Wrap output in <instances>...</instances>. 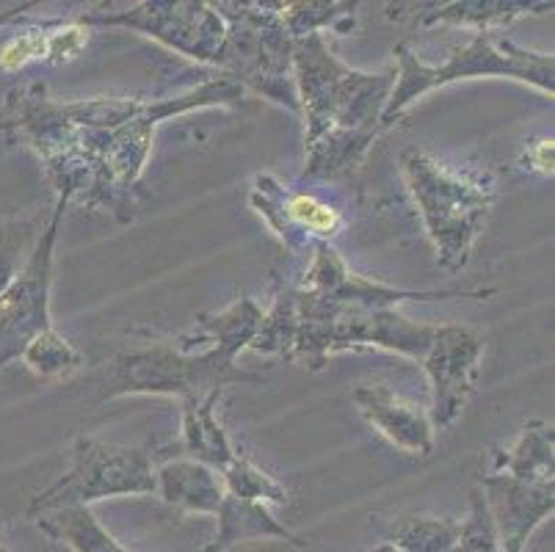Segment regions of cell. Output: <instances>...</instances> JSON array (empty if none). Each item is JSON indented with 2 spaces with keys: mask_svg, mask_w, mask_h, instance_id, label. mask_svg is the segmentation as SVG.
Wrapping results in <instances>:
<instances>
[{
  "mask_svg": "<svg viewBox=\"0 0 555 552\" xmlns=\"http://www.w3.org/2000/svg\"><path fill=\"white\" fill-rule=\"evenodd\" d=\"M48 213L31 210L23 216L0 219V296L12 285V280L25 266L31 255L34 243L39 241L42 230L48 227Z\"/></svg>",
  "mask_w": 555,
  "mask_h": 552,
  "instance_id": "cb8c5ba5",
  "label": "cell"
},
{
  "mask_svg": "<svg viewBox=\"0 0 555 552\" xmlns=\"http://www.w3.org/2000/svg\"><path fill=\"white\" fill-rule=\"evenodd\" d=\"M481 357L483 341L476 329L462 326V323L434 326L431 343L421 359L428 389H431L428 420L434 432H448L462 418L464 407L478 387Z\"/></svg>",
  "mask_w": 555,
  "mask_h": 552,
  "instance_id": "8fae6325",
  "label": "cell"
},
{
  "mask_svg": "<svg viewBox=\"0 0 555 552\" xmlns=\"http://www.w3.org/2000/svg\"><path fill=\"white\" fill-rule=\"evenodd\" d=\"M20 362L28 368L37 378H48V382H62L78 373L83 368V357L78 348L64 337L55 326L44 329L37 334L28 346H25Z\"/></svg>",
  "mask_w": 555,
  "mask_h": 552,
  "instance_id": "d4e9b609",
  "label": "cell"
},
{
  "mask_svg": "<svg viewBox=\"0 0 555 552\" xmlns=\"http://www.w3.org/2000/svg\"><path fill=\"white\" fill-rule=\"evenodd\" d=\"M396 84L387 100L382 128H392L398 119L426 98L428 91L446 89L459 80L476 78H506L531 86L544 98L555 94V55L542 50H528L506 37H498L494 30H478L464 48L453 50L440 64H428L409 44H396Z\"/></svg>",
  "mask_w": 555,
  "mask_h": 552,
  "instance_id": "5b68a950",
  "label": "cell"
},
{
  "mask_svg": "<svg viewBox=\"0 0 555 552\" xmlns=\"http://www.w3.org/2000/svg\"><path fill=\"white\" fill-rule=\"evenodd\" d=\"M371 552H398V550H396V547H392V544H387V541H382V544L373 547Z\"/></svg>",
  "mask_w": 555,
  "mask_h": 552,
  "instance_id": "1f68e13d",
  "label": "cell"
},
{
  "mask_svg": "<svg viewBox=\"0 0 555 552\" xmlns=\"http://www.w3.org/2000/svg\"><path fill=\"white\" fill-rule=\"evenodd\" d=\"M431 334L434 326L409 321L398 310L324 301L296 285H285L276 291L271 310L262 312L249 351L318 373L337 354L373 348L421 362Z\"/></svg>",
  "mask_w": 555,
  "mask_h": 552,
  "instance_id": "277c9868",
  "label": "cell"
},
{
  "mask_svg": "<svg viewBox=\"0 0 555 552\" xmlns=\"http://www.w3.org/2000/svg\"><path fill=\"white\" fill-rule=\"evenodd\" d=\"M453 552H501V541H498V534H494L492 516H489V509L483 503V495L478 486L470 492L467 519L459 523V539Z\"/></svg>",
  "mask_w": 555,
  "mask_h": 552,
  "instance_id": "83f0119b",
  "label": "cell"
},
{
  "mask_svg": "<svg viewBox=\"0 0 555 552\" xmlns=\"http://www.w3.org/2000/svg\"><path fill=\"white\" fill-rule=\"evenodd\" d=\"M417 25L421 28H437V25H451V28H473L498 30L512 25L514 20L528 17V14L553 12V0L542 3H519V0H453V3H428L423 7Z\"/></svg>",
  "mask_w": 555,
  "mask_h": 552,
  "instance_id": "d6986e66",
  "label": "cell"
},
{
  "mask_svg": "<svg viewBox=\"0 0 555 552\" xmlns=\"http://www.w3.org/2000/svg\"><path fill=\"white\" fill-rule=\"evenodd\" d=\"M221 395H208L205 401H183L180 403V439L175 448L180 450L178 459H191L214 473H224L232 459L241 453L238 445L232 442L224 425L216 418Z\"/></svg>",
  "mask_w": 555,
  "mask_h": 552,
  "instance_id": "e0dca14e",
  "label": "cell"
},
{
  "mask_svg": "<svg viewBox=\"0 0 555 552\" xmlns=\"http://www.w3.org/2000/svg\"><path fill=\"white\" fill-rule=\"evenodd\" d=\"M17 23V20H14ZM0 73H20L34 61L44 59L48 42V20L44 23H23L12 30H0Z\"/></svg>",
  "mask_w": 555,
  "mask_h": 552,
  "instance_id": "4316f807",
  "label": "cell"
},
{
  "mask_svg": "<svg viewBox=\"0 0 555 552\" xmlns=\"http://www.w3.org/2000/svg\"><path fill=\"white\" fill-rule=\"evenodd\" d=\"M249 205L291 255H301L315 243H332L346 224L335 205L318 200L310 191L287 189L266 171L251 182Z\"/></svg>",
  "mask_w": 555,
  "mask_h": 552,
  "instance_id": "4fadbf2b",
  "label": "cell"
},
{
  "mask_svg": "<svg viewBox=\"0 0 555 552\" xmlns=\"http://www.w3.org/2000/svg\"><path fill=\"white\" fill-rule=\"evenodd\" d=\"M224 23L221 75L280 108L299 114L294 84V39L271 3H210Z\"/></svg>",
  "mask_w": 555,
  "mask_h": 552,
  "instance_id": "52a82bcc",
  "label": "cell"
},
{
  "mask_svg": "<svg viewBox=\"0 0 555 552\" xmlns=\"http://www.w3.org/2000/svg\"><path fill=\"white\" fill-rule=\"evenodd\" d=\"M294 84L307 146L299 185L357 169L385 130L396 67L362 73L343 64L324 37H305L294 42Z\"/></svg>",
  "mask_w": 555,
  "mask_h": 552,
  "instance_id": "7a4b0ae2",
  "label": "cell"
},
{
  "mask_svg": "<svg viewBox=\"0 0 555 552\" xmlns=\"http://www.w3.org/2000/svg\"><path fill=\"white\" fill-rule=\"evenodd\" d=\"M0 552H12V550H9L7 541H3V536H0Z\"/></svg>",
  "mask_w": 555,
  "mask_h": 552,
  "instance_id": "d6a6232c",
  "label": "cell"
},
{
  "mask_svg": "<svg viewBox=\"0 0 555 552\" xmlns=\"http://www.w3.org/2000/svg\"><path fill=\"white\" fill-rule=\"evenodd\" d=\"M92 39V28L80 25L78 20H48V42H44V64L64 67L80 59Z\"/></svg>",
  "mask_w": 555,
  "mask_h": 552,
  "instance_id": "f1b7e54d",
  "label": "cell"
},
{
  "mask_svg": "<svg viewBox=\"0 0 555 552\" xmlns=\"http://www.w3.org/2000/svg\"><path fill=\"white\" fill-rule=\"evenodd\" d=\"M155 455L150 450L80 437L73 445L67 473L34 495L25 516L37 519L59 509H92L100 500L155 495Z\"/></svg>",
  "mask_w": 555,
  "mask_h": 552,
  "instance_id": "ba28073f",
  "label": "cell"
},
{
  "mask_svg": "<svg viewBox=\"0 0 555 552\" xmlns=\"http://www.w3.org/2000/svg\"><path fill=\"white\" fill-rule=\"evenodd\" d=\"M44 536L73 552H133L103 528L92 509H59L34 519Z\"/></svg>",
  "mask_w": 555,
  "mask_h": 552,
  "instance_id": "7402d4cb",
  "label": "cell"
},
{
  "mask_svg": "<svg viewBox=\"0 0 555 552\" xmlns=\"http://www.w3.org/2000/svg\"><path fill=\"white\" fill-rule=\"evenodd\" d=\"M216 536L205 544L202 552H232L241 541H255V539H274L285 541L291 547L305 550L307 539L296 534L294 528H287L280 523L269 511L266 503L257 500H241L224 495L219 511H216Z\"/></svg>",
  "mask_w": 555,
  "mask_h": 552,
  "instance_id": "2e32d148",
  "label": "cell"
},
{
  "mask_svg": "<svg viewBox=\"0 0 555 552\" xmlns=\"http://www.w3.org/2000/svg\"><path fill=\"white\" fill-rule=\"evenodd\" d=\"M262 307L241 296L221 312H205L189 332L135 351L116 354L105 368L103 401L128 395H166L178 403L205 401L224 393L227 384L260 382L262 376L238 368L262 323Z\"/></svg>",
  "mask_w": 555,
  "mask_h": 552,
  "instance_id": "3957f363",
  "label": "cell"
},
{
  "mask_svg": "<svg viewBox=\"0 0 555 552\" xmlns=\"http://www.w3.org/2000/svg\"><path fill=\"white\" fill-rule=\"evenodd\" d=\"M489 473H503L522 480L555 484V428L544 420L522 425L519 437L508 448H492Z\"/></svg>",
  "mask_w": 555,
  "mask_h": 552,
  "instance_id": "ffe728a7",
  "label": "cell"
},
{
  "mask_svg": "<svg viewBox=\"0 0 555 552\" xmlns=\"http://www.w3.org/2000/svg\"><path fill=\"white\" fill-rule=\"evenodd\" d=\"M274 12L285 23L291 39L324 37L326 30L346 37L357 28V0H271Z\"/></svg>",
  "mask_w": 555,
  "mask_h": 552,
  "instance_id": "44dd1931",
  "label": "cell"
},
{
  "mask_svg": "<svg viewBox=\"0 0 555 552\" xmlns=\"http://www.w3.org/2000/svg\"><path fill=\"white\" fill-rule=\"evenodd\" d=\"M312 260L299 277L296 287L315 298L335 304H360V307H378V310H398L406 301H453V298H481L494 296V291H409V287L387 285L351 271L340 252L332 243H315Z\"/></svg>",
  "mask_w": 555,
  "mask_h": 552,
  "instance_id": "7c38bea8",
  "label": "cell"
},
{
  "mask_svg": "<svg viewBox=\"0 0 555 552\" xmlns=\"http://www.w3.org/2000/svg\"><path fill=\"white\" fill-rule=\"evenodd\" d=\"M351 401L367 420V425H373L398 450L423 455V459L434 453V434L437 432L428 420V409H423L421 403L406 401L403 395L385 384H360L351 393Z\"/></svg>",
  "mask_w": 555,
  "mask_h": 552,
  "instance_id": "9a60e30c",
  "label": "cell"
},
{
  "mask_svg": "<svg viewBox=\"0 0 555 552\" xmlns=\"http://www.w3.org/2000/svg\"><path fill=\"white\" fill-rule=\"evenodd\" d=\"M39 3H20V7H12V9H7V12H0V30L7 28V25H12L14 20H20V17H25V12H31V9H37Z\"/></svg>",
  "mask_w": 555,
  "mask_h": 552,
  "instance_id": "4dcf8cb0",
  "label": "cell"
},
{
  "mask_svg": "<svg viewBox=\"0 0 555 552\" xmlns=\"http://www.w3.org/2000/svg\"><path fill=\"white\" fill-rule=\"evenodd\" d=\"M219 478L230 498L257 500V503L266 505H287V500H291L285 486H282L274 475H269L262 467H257V464L251 462V459H246L244 453L235 455L230 467H227L224 473H219Z\"/></svg>",
  "mask_w": 555,
  "mask_h": 552,
  "instance_id": "484cf974",
  "label": "cell"
},
{
  "mask_svg": "<svg viewBox=\"0 0 555 552\" xmlns=\"http://www.w3.org/2000/svg\"><path fill=\"white\" fill-rule=\"evenodd\" d=\"M155 495L185 514H216L227 495L219 473L191 459H171L155 467Z\"/></svg>",
  "mask_w": 555,
  "mask_h": 552,
  "instance_id": "ac0fdd59",
  "label": "cell"
},
{
  "mask_svg": "<svg viewBox=\"0 0 555 552\" xmlns=\"http://www.w3.org/2000/svg\"><path fill=\"white\" fill-rule=\"evenodd\" d=\"M246 91L216 75L169 98L55 100L39 78L3 100L0 130L31 150L55 196L78 210H105L119 224L139 219L147 202L144 169L164 121L208 108H244Z\"/></svg>",
  "mask_w": 555,
  "mask_h": 552,
  "instance_id": "6da1fadb",
  "label": "cell"
},
{
  "mask_svg": "<svg viewBox=\"0 0 555 552\" xmlns=\"http://www.w3.org/2000/svg\"><path fill=\"white\" fill-rule=\"evenodd\" d=\"M69 210V202L55 196L50 207L48 227L42 230L39 241L34 243L31 255L20 268L12 285L0 296V371L7 364L23 357L25 346L53 326L50 318V291H53V266H55V241L59 230Z\"/></svg>",
  "mask_w": 555,
  "mask_h": 552,
  "instance_id": "30bf717a",
  "label": "cell"
},
{
  "mask_svg": "<svg viewBox=\"0 0 555 552\" xmlns=\"http://www.w3.org/2000/svg\"><path fill=\"white\" fill-rule=\"evenodd\" d=\"M553 164H555V141L553 139H537L528 141L519 155V166L525 171H533V175L553 177Z\"/></svg>",
  "mask_w": 555,
  "mask_h": 552,
  "instance_id": "f546056e",
  "label": "cell"
},
{
  "mask_svg": "<svg viewBox=\"0 0 555 552\" xmlns=\"http://www.w3.org/2000/svg\"><path fill=\"white\" fill-rule=\"evenodd\" d=\"M492 516L501 552H525L531 536L555 511V484L522 480L503 473L481 475L478 484Z\"/></svg>",
  "mask_w": 555,
  "mask_h": 552,
  "instance_id": "5bb4252c",
  "label": "cell"
},
{
  "mask_svg": "<svg viewBox=\"0 0 555 552\" xmlns=\"http://www.w3.org/2000/svg\"><path fill=\"white\" fill-rule=\"evenodd\" d=\"M401 175L421 213L437 266L446 273L464 271L498 202L494 182L448 169L417 146L401 152Z\"/></svg>",
  "mask_w": 555,
  "mask_h": 552,
  "instance_id": "8992f818",
  "label": "cell"
},
{
  "mask_svg": "<svg viewBox=\"0 0 555 552\" xmlns=\"http://www.w3.org/2000/svg\"><path fill=\"white\" fill-rule=\"evenodd\" d=\"M459 523L448 516H401L387 528L385 541L398 552H453Z\"/></svg>",
  "mask_w": 555,
  "mask_h": 552,
  "instance_id": "603a6c76",
  "label": "cell"
},
{
  "mask_svg": "<svg viewBox=\"0 0 555 552\" xmlns=\"http://www.w3.org/2000/svg\"><path fill=\"white\" fill-rule=\"evenodd\" d=\"M86 28H128L153 39L196 64L219 67L224 50V23L210 3L202 0H141L133 7L86 9L78 17Z\"/></svg>",
  "mask_w": 555,
  "mask_h": 552,
  "instance_id": "9c48e42d",
  "label": "cell"
}]
</instances>
